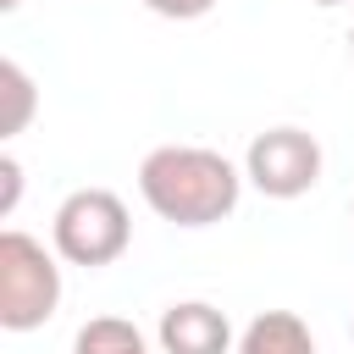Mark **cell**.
Masks as SVG:
<instances>
[{
	"label": "cell",
	"mask_w": 354,
	"mask_h": 354,
	"mask_svg": "<svg viewBox=\"0 0 354 354\" xmlns=\"http://www.w3.org/2000/svg\"><path fill=\"white\" fill-rule=\"evenodd\" d=\"M0 94H6V122H0V133L17 138V133L28 127V116H33V77H28L17 61H0Z\"/></svg>",
	"instance_id": "cell-8"
},
{
	"label": "cell",
	"mask_w": 354,
	"mask_h": 354,
	"mask_svg": "<svg viewBox=\"0 0 354 354\" xmlns=\"http://www.w3.org/2000/svg\"><path fill=\"white\" fill-rule=\"evenodd\" d=\"M155 337H160V354H232L238 348L232 343V321L205 299H183V304L160 310Z\"/></svg>",
	"instance_id": "cell-5"
},
{
	"label": "cell",
	"mask_w": 354,
	"mask_h": 354,
	"mask_svg": "<svg viewBox=\"0 0 354 354\" xmlns=\"http://www.w3.org/2000/svg\"><path fill=\"white\" fill-rule=\"evenodd\" d=\"M144 6H149L155 17H171V22H199L216 0H144Z\"/></svg>",
	"instance_id": "cell-10"
},
{
	"label": "cell",
	"mask_w": 354,
	"mask_h": 354,
	"mask_svg": "<svg viewBox=\"0 0 354 354\" xmlns=\"http://www.w3.org/2000/svg\"><path fill=\"white\" fill-rule=\"evenodd\" d=\"M17 6H22V0H0V11H17Z\"/></svg>",
	"instance_id": "cell-11"
},
{
	"label": "cell",
	"mask_w": 354,
	"mask_h": 354,
	"mask_svg": "<svg viewBox=\"0 0 354 354\" xmlns=\"http://www.w3.org/2000/svg\"><path fill=\"white\" fill-rule=\"evenodd\" d=\"M138 194L144 205L171 221V227H216L238 210L243 171L205 144H160L138 166Z\"/></svg>",
	"instance_id": "cell-1"
},
{
	"label": "cell",
	"mask_w": 354,
	"mask_h": 354,
	"mask_svg": "<svg viewBox=\"0 0 354 354\" xmlns=\"http://www.w3.org/2000/svg\"><path fill=\"white\" fill-rule=\"evenodd\" d=\"M348 332H354V321H348Z\"/></svg>",
	"instance_id": "cell-14"
},
{
	"label": "cell",
	"mask_w": 354,
	"mask_h": 354,
	"mask_svg": "<svg viewBox=\"0 0 354 354\" xmlns=\"http://www.w3.org/2000/svg\"><path fill=\"white\" fill-rule=\"evenodd\" d=\"M72 354H149V343H144V332H138L133 321H122V315H94V321L77 326Z\"/></svg>",
	"instance_id": "cell-7"
},
{
	"label": "cell",
	"mask_w": 354,
	"mask_h": 354,
	"mask_svg": "<svg viewBox=\"0 0 354 354\" xmlns=\"http://www.w3.org/2000/svg\"><path fill=\"white\" fill-rule=\"evenodd\" d=\"M310 6H348V0H310Z\"/></svg>",
	"instance_id": "cell-12"
},
{
	"label": "cell",
	"mask_w": 354,
	"mask_h": 354,
	"mask_svg": "<svg viewBox=\"0 0 354 354\" xmlns=\"http://www.w3.org/2000/svg\"><path fill=\"white\" fill-rule=\"evenodd\" d=\"M243 177L266 194V199H299L321 183V144L304 127H266L249 138L243 155Z\"/></svg>",
	"instance_id": "cell-4"
},
{
	"label": "cell",
	"mask_w": 354,
	"mask_h": 354,
	"mask_svg": "<svg viewBox=\"0 0 354 354\" xmlns=\"http://www.w3.org/2000/svg\"><path fill=\"white\" fill-rule=\"evenodd\" d=\"M55 304H61L55 254L33 232L6 227L0 232V326L6 332H33L55 315Z\"/></svg>",
	"instance_id": "cell-3"
},
{
	"label": "cell",
	"mask_w": 354,
	"mask_h": 354,
	"mask_svg": "<svg viewBox=\"0 0 354 354\" xmlns=\"http://www.w3.org/2000/svg\"><path fill=\"white\" fill-rule=\"evenodd\" d=\"M17 199H22V166L17 155H0V216H11Z\"/></svg>",
	"instance_id": "cell-9"
},
{
	"label": "cell",
	"mask_w": 354,
	"mask_h": 354,
	"mask_svg": "<svg viewBox=\"0 0 354 354\" xmlns=\"http://www.w3.org/2000/svg\"><path fill=\"white\" fill-rule=\"evenodd\" d=\"M133 238V221H127V205L111 194V188H77L55 205V221H50V243L66 266H83V271H100L111 260H122Z\"/></svg>",
	"instance_id": "cell-2"
},
{
	"label": "cell",
	"mask_w": 354,
	"mask_h": 354,
	"mask_svg": "<svg viewBox=\"0 0 354 354\" xmlns=\"http://www.w3.org/2000/svg\"><path fill=\"white\" fill-rule=\"evenodd\" d=\"M348 55H354V28H348Z\"/></svg>",
	"instance_id": "cell-13"
},
{
	"label": "cell",
	"mask_w": 354,
	"mask_h": 354,
	"mask_svg": "<svg viewBox=\"0 0 354 354\" xmlns=\"http://www.w3.org/2000/svg\"><path fill=\"white\" fill-rule=\"evenodd\" d=\"M232 354H315V337H310L304 315H293V310H260L238 332Z\"/></svg>",
	"instance_id": "cell-6"
}]
</instances>
